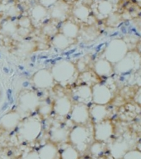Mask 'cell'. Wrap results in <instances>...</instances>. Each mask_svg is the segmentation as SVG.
<instances>
[{
  "label": "cell",
  "mask_w": 141,
  "mask_h": 159,
  "mask_svg": "<svg viewBox=\"0 0 141 159\" xmlns=\"http://www.w3.org/2000/svg\"><path fill=\"white\" fill-rule=\"evenodd\" d=\"M50 73L54 80L64 87L74 83L79 75L76 65L66 60L56 62L50 70Z\"/></svg>",
  "instance_id": "1"
},
{
  "label": "cell",
  "mask_w": 141,
  "mask_h": 159,
  "mask_svg": "<svg viewBox=\"0 0 141 159\" xmlns=\"http://www.w3.org/2000/svg\"><path fill=\"white\" fill-rule=\"evenodd\" d=\"M17 134L20 139L26 142H33L38 139L42 131V121L38 116L24 118L17 126Z\"/></svg>",
  "instance_id": "2"
},
{
  "label": "cell",
  "mask_w": 141,
  "mask_h": 159,
  "mask_svg": "<svg viewBox=\"0 0 141 159\" xmlns=\"http://www.w3.org/2000/svg\"><path fill=\"white\" fill-rule=\"evenodd\" d=\"M93 133L86 125H76L72 129L69 134L70 143L78 152H84L90 146Z\"/></svg>",
  "instance_id": "3"
},
{
  "label": "cell",
  "mask_w": 141,
  "mask_h": 159,
  "mask_svg": "<svg viewBox=\"0 0 141 159\" xmlns=\"http://www.w3.org/2000/svg\"><path fill=\"white\" fill-rule=\"evenodd\" d=\"M40 103L41 99L36 92L24 91L19 96L16 111L21 115L22 118H26L37 111Z\"/></svg>",
  "instance_id": "4"
},
{
  "label": "cell",
  "mask_w": 141,
  "mask_h": 159,
  "mask_svg": "<svg viewBox=\"0 0 141 159\" xmlns=\"http://www.w3.org/2000/svg\"><path fill=\"white\" fill-rule=\"evenodd\" d=\"M129 52L127 43L123 39H113L108 43L104 50V59L115 64L122 60Z\"/></svg>",
  "instance_id": "5"
},
{
  "label": "cell",
  "mask_w": 141,
  "mask_h": 159,
  "mask_svg": "<svg viewBox=\"0 0 141 159\" xmlns=\"http://www.w3.org/2000/svg\"><path fill=\"white\" fill-rule=\"evenodd\" d=\"M140 55L135 51L128 52L127 55L113 66V70L118 74H125L139 69Z\"/></svg>",
  "instance_id": "6"
},
{
  "label": "cell",
  "mask_w": 141,
  "mask_h": 159,
  "mask_svg": "<svg viewBox=\"0 0 141 159\" xmlns=\"http://www.w3.org/2000/svg\"><path fill=\"white\" fill-rule=\"evenodd\" d=\"M92 102L97 105H107L111 101L113 93L106 84L98 83L92 86Z\"/></svg>",
  "instance_id": "7"
},
{
  "label": "cell",
  "mask_w": 141,
  "mask_h": 159,
  "mask_svg": "<svg viewBox=\"0 0 141 159\" xmlns=\"http://www.w3.org/2000/svg\"><path fill=\"white\" fill-rule=\"evenodd\" d=\"M93 139L98 142H107L114 133V125L110 120L94 124Z\"/></svg>",
  "instance_id": "8"
},
{
  "label": "cell",
  "mask_w": 141,
  "mask_h": 159,
  "mask_svg": "<svg viewBox=\"0 0 141 159\" xmlns=\"http://www.w3.org/2000/svg\"><path fill=\"white\" fill-rule=\"evenodd\" d=\"M70 114L71 120L77 125H86L90 120L89 106L83 103L73 105Z\"/></svg>",
  "instance_id": "9"
},
{
  "label": "cell",
  "mask_w": 141,
  "mask_h": 159,
  "mask_svg": "<svg viewBox=\"0 0 141 159\" xmlns=\"http://www.w3.org/2000/svg\"><path fill=\"white\" fill-rule=\"evenodd\" d=\"M31 80L33 85L39 89H48L52 88L55 83V80L50 71L46 69H41L35 73Z\"/></svg>",
  "instance_id": "10"
},
{
  "label": "cell",
  "mask_w": 141,
  "mask_h": 159,
  "mask_svg": "<svg viewBox=\"0 0 141 159\" xmlns=\"http://www.w3.org/2000/svg\"><path fill=\"white\" fill-rule=\"evenodd\" d=\"M70 12V6L65 0H58L52 7H50L49 14L54 20L65 21L67 20Z\"/></svg>",
  "instance_id": "11"
},
{
  "label": "cell",
  "mask_w": 141,
  "mask_h": 159,
  "mask_svg": "<svg viewBox=\"0 0 141 159\" xmlns=\"http://www.w3.org/2000/svg\"><path fill=\"white\" fill-rule=\"evenodd\" d=\"M22 118L17 111L6 113L0 119V128L6 131H12L17 128Z\"/></svg>",
  "instance_id": "12"
},
{
  "label": "cell",
  "mask_w": 141,
  "mask_h": 159,
  "mask_svg": "<svg viewBox=\"0 0 141 159\" xmlns=\"http://www.w3.org/2000/svg\"><path fill=\"white\" fill-rule=\"evenodd\" d=\"M72 102L67 96H61L53 103V111L60 116H67L72 109Z\"/></svg>",
  "instance_id": "13"
},
{
  "label": "cell",
  "mask_w": 141,
  "mask_h": 159,
  "mask_svg": "<svg viewBox=\"0 0 141 159\" xmlns=\"http://www.w3.org/2000/svg\"><path fill=\"white\" fill-rule=\"evenodd\" d=\"M70 131L66 127L61 125H53L50 129V142L56 143H65L69 141Z\"/></svg>",
  "instance_id": "14"
},
{
  "label": "cell",
  "mask_w": 141,
  "mask_h": 159,
  "mask_svg": "<svg viewBox=\"0 0 141 159\" xmlns=\"http://www.w3.org/2000/svg\"><path fill=\"white\" fill-rule=\"evenodd\" d=\"M73 98L79 103L88 105L92 102V88L86 84L77 86L73 91Z\"/></svg>",
  "instance_id": "15"
},
{
  "label": "cell",
  "mask_w": 141,
  "mask_h": 159,
  "mask_svg": "<svg viewBox=\"0 0 141 159\" xmlns=\"http://www.w3.org/2000/svg\"><path fill=\"white\" fill-rule=\"evenodd\" d=\"M94 74L99 78H108L114 73L113 64L104 59H98L93 64Z\"/></svg>",
  "instance_id": "16"
},
{
  "label": "cell",
  "mask_w": 141,
  "mask_h": 159,
  "mask_svg": "<svg viewBox=\"0 0 141 159\" xmlns=\"http://www.w3.org/2000/svg\"><path fill=\"white\" fill-rule=\"evenodd\" d=\"M130 150L129 143L125 139H117L109 145V151L114 159H122Z\"/></svg>",
  "instance_id": "17"
},
{
  "label": "cell",
  "mask_w": 141,
  "mask_h": 159,
  "mask_svg": "<svg viewBox=\"0 0 141 159\" xmlns=\"http://www.w3.org/2000/svg\"><path fill=\"white\" fill-rule=\"evenodd\" d=\"M108 114L109 110L107 109V105L93 104L89 107V116L93 120L94 124L107 120Z\"/></svg>",
  "instance_id": "18"
},
{
  "label": "cell",
  "mask_w": 141,
  "mask_h": 159,
  "mask_svg": "<svg viewBox=\"0 0 141 159\" xmlns=\"http://www.w3.org/2000/svg\"><path fill=\"white\" fill-rule=\"evenodd\" d=\"M80 31L79 26L74 21L70 20H66L63 21L62 25L60 28V33L71 40H75L78 37Z\"/></svg>",
  "instance_id": "19"
},
{
  "label": "cell",
  "mask_w": 141,
  "mask_h": 159,
  "mask_svg": "<svg viewBox=\"0 0 141 159\" xmlns=\"http://www.w3.org/2000/svg\"><path fill=\"white\" fill-rule=\"evenodd\" d=\"M49 15V10L41 4L35 5L30 11V19L31 24H39L42 22Z\"/></svg>",
  "instance_id": "20"
},
{
  "label": "cell",
  "mask_w": 141,
  "mask_h": 159,
  "mask_svg": "<svg viewBox=\"0 0 141 159\" xmlns=\"http://www.w3.org/2000/svg\"><path fill=\"white\" fill-rule=\"evenodd\" d=\"M40 159H56L58 155V148L54 143L49 142L44 144L37 151Z\"/></svg>",
  "instance_id": "21"
},
{
  "label": "cell",
  "mask_w": 141,
  "mask_h": 159,
  "mask_svg": "<svg viewBox=\"0 0 141 159\" xmlns=\"http://www.w3.org/2000/svg\"><path fill=\"white\" fill-rule=\"evenodd\" d=\"M74 43V40L69 39L63 34L58 32L53 36L52 44L56 49L60 50H65L69 48Z\"/></svg>",
  "instance_id": "22"
},
{
  "label": "cell",
  "mask_w": 141,
  "mask_h": 159,
  "mask_svg": "<svg viewBox=\"0 0 141 159\" xmlns=\"http://www.w3.org/2000/svg\"><path fill=\"white\" fill-rule=\"evenodd\" d=\"M90 8L88 6L82 3H79L76 6H74L72 13L74 17L81 21H88L90 17Z\"/></svg>",
  "instance_id": "23"
},
{
  "label": "cell",
  "mask_w": 141,
  "mask_h": 159,
  "mask_svg": "<svg viewBox=\"0 0 141 159\" xmlns=\"http://www.w3.org/2000/svg\"><path fill=\"white\" fill-rule=\"evenodd\" d=\"M18 26L16 21L12 20H6L2 21L1 26H0V31L1 33L7 36H14L15 34L17 33Z\"/></svg>",
  "instance_id": "24"
},
{
  "label": "cell",
  "mask_w": 141,
  "mask_h": 159,
  "mask_svg": "<svg viewBox=\"0 0 141 159\" xmlns=\"http://www.w3.org/2000/svg\"><path fill=\"white\" fill-rule=\"evenodd\" d=\"M97 11L102 17H107L113 11V4L108 0H101L97 4Z\"/></svg>",
  "instance_id": "25"
},
{
  "label": "cell",
  "mask_w": 141,
  "mask_h": 159,
  "mask_svg": "<svg viewBox=\"0 0 141 159\" xmlns=\"http://www.w3.org/2000/svg\"><path fill=\"white\" fill-rule=\"evenodd\" d=\"M61 159H79V152L71 144H66L60 152Z\"/></svg>",
  "instance_id": "26"
},
{
  "label": "cell",
  "mask_w": 141,
  "mask_h": 159,
  "mask_svg": "<svg viewBox=\"0 0 141 159\" xmlns=\"http://www.w3.org/2000/svg\"><path fill=\"white\" fill-rule=\"evenodd\" d=\"M105 143L95 141L90 145L89 150H90V152L93 157H98L103 153L104 150H105Z\"/></svg>",
  "instance_id": "27"
},
{
  "label": "cell",
  "mask_w": 141,
  "mask_h": 159,
  "mask_svg": "<svg viewBox=\"0 0 141 159\" xmlns=\"http://www.w3.org/2000/svg\"><path fill=\"white\" fill-rule=\"evenodd\" d=\"M95 77L98 76L94 74V72L84 71L81 75V79L84 83V84H86V85L89 86H90V84H92V86H93L96 83H98V81H96Z\"/></svg>",
  "instance_id": "28"
},
{
  "label": "cell",
  "mask_w": 141,
  "mask_h": 159,
  "mask_svg": "<svg viewBox=\"0 0 141 159\" xmlns=\"http://www.w3.org/2000/svg\"><path fill=\"white\" fill-rule=\"evenodd\" d=\"M37 111L41 117H47L53 111V104H50L47 102L40 103Z\"/></svg>",
  "instance_id": "29"
},
{
  "label": "cell",
  "mask_w": 141,
  "mask_h": 159,
  "mask_svg": "<svg viewBox=\"0 0 141 159\" xmlns=\"http://www.w3.org/2000/svg\"><path fill=\"white\" fill-rule=\"evenodd\" d=\"M121 21V16L116 12H111L107 17V23L108 26H116Z\"/></svg>",
  "instance_id": "30"
},
{
  "label": "cell",
  "mask_w": 141,
  "mask_h": 159,
  "mask_svg": "<svg viewBox=\"0 0 141 159\" xmlns=\"http://www.w3.org/2000/svg\"><path fill=\"white\" fill-rule=\"evenodd\" d=\"M17 23L19 29L28 30V31H30V28H31V25H32V24H31V19L27 17H22V18H20Z\"/></svg>",
  "instance_id": "31"
},
{
  "label": "cell",
  "mask_w": 141,
  "mask_h": 159,
  "mask_svg": "<svg viewBox=\"0 0 141 159\" xmlns=\"http://www.w3.org/2000/svg\"><path fill=\"white\" fill-rule=\"evenodd\" d=\"M42 31L45 35L48 36H55V34H57V28L56 26L52 23H48L46 25L43 26L42 28Z\"/></svg>",
  "instance_id": "32"
},
{
  "label": "cell",
  "mask_w": 141,
  "mask_h": 159,
  "mask_svg": "<svg viewBox=\"0 0 141 159\" xmlns=\"http://www.w3.org/2000/svg\"><path fill=\"white\" fill-rule=\"evenodd\" d=\"M33 50L34 44H32L31 42H25L22 45H20L19 47H18V51L24 54V55L33 52Z\"/></svg>",
  "instance_id": "33"
},
{
  "label": "cell",
  "mask_w": 141,
  "mask_h": 159,
  "mask_svg": "<svg viewBox=\"0 0 141 159\" xmlns=\"http://www.w3.org/2000/svg\"><path fill=\"white\" fill-rule=\"evenodd\" d=\"M122 159H141V152L138 149L129 150Z\"/></svg>",
  "instance_id": "34"
},
{
  "label": "cell",
  "mask_w": 141,
  "mask_h": 159,
  "mask_svg": "<svg viewBox=\"0 0 141 159\" xmlns=\"http://www.w3.org/2000/svg\"><path fill=\"white\" fill-rule=\"evenodd\" d=\"M20 159H40V157L36 151H31L22 155Z\"/></svg>",
  "instance_id": "35"
},
{
  "label": "cell",
  "mask_w": 141,
  "mask_h": 159,
  "mask_svg": "<svg viewBox=\"0 0 141 159\" xmlns=\"http://www.w3.org/2000/svg\"><path fill=\"white\" fill-rule=\"evenodd\" d=\"M57 1L58 0H39V2H40L39 4H41V6H43L48 9L50 7H52Z\"/></svg>",
  "instance_id": "36"
},
{
  "label": "cell",
  "mask_w": 141,
  "mask_h": 159,
  "mask_svg": "<svg viewBox=\"0 0 141 159\" xmlns=\"http://www.w3.org/2000/svg\"><path fill=\"white\" fill-rule=\"evenodd\" d=\"M108 1L111 2V3H112V4H113L114 2H117L118 1H119V0H108Z\"/></svg>",
  "instance_id": "37"
},
{
  "label": "cell",
  "mask_w": 141,
  "mask_h": 159,
  "mask_svg": "<svg viewBox=\"0 0 141 159\" xmlns=\"http://www.w3.org/2000/svg\"><path fill=\"white\" fill-rule=\"evenodd\" d=\"M2 16H1V15H0V26H1V24H2Z\"/></svg>",
  "instance_id": "38"
},
{
  "label": "cell",
  "mask_w": 141,
  "mask_h": 159,
  "mask_svg": "<svg viewBox=\"0 0 141 159\" xmlns=\"http://www.w3.org/2000/svg\"><path fill=\"white\" fill-rule=\"evenodd\" d=\"M82 159H92V158H89V157H85V158H82Z\"/></svg>",
  "instance_id": "39"
},
{
  "label": "cell",
  "mask_w": 141,
  "mask_h": 159,
  "mask_svg": "<svg viewBox=\"0 0 141 159\" xmlns=\"http://www.w3.org/2000/svg\"><path fill=\"white\" fill-rule=\"evenodd\" d=\"M136 1H137V2H140V0H136Z\"/></svg>",
  "instance_id": "40"
}]
</instances>
